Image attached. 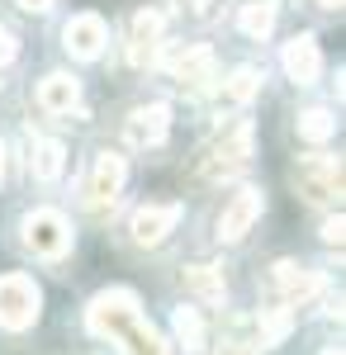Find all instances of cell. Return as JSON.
<instances>
[{
	"label": "cell",
	"instance_id": "obj_11",
	"mask_svg": "<svg viewBox=\"0 0 346 355\" xmlns=\"http://www.w3.org/2000/svg\"><path fill=\"white\" fill-rule=\"evenodd\" d=\"M161 10H138L133 15V33H129V62L142 67L147 57L157 53V38H161Z\"/></svg>",
	"mask_w": 346,
	"mask_h": 355
},
{
	"label": "cell",
	"instance_id": "obj_17",
	"mask_svg": "<svg viewBox=\"0 0 346 355\" xmlns=\"http://www.w3.org/2000/svg\"><path fill=\"white\" fill-rule=\"evenodd\" d=\"M114 341H119V346H124L129 355H166V346H161V336H157L152 327H147L142 318H138V322H129V327L119 331Z\"/></svg>",
	"mask_w": 346,
	"mask_h": 355
},
{
	"label": "cell",
	"instance_id": "obj_4",
	"mask_svg": "<svg viewBox=\"0 0 346 355\" xmlns=\"http://www.w3.org/2000/svg\"><path fill=\"white\" fill-rule=\"evenodd\" d=\"M24 246L33 251V256L57 261V256L72 246V227H67V218H62L57 209H38V214L24 218Z\"/></svg>",
	"mask_w": 346,
	"mask_h": 355
},
{
	"label": "cell",
	"instance_id": "obj_21",
	"mask_svg": "<svg viewBox=\"0 0 346 355\" xmlns=\"http://www.w3.org/2000/svg\"><path fill=\"white\" fill-rule=\"evenodd\" d=\"M256 90H261V71H256V67H238V71L228 76V85H223V95H228L233 105H247Z\"/></svg>",
	"mask_w": 346,
	"mask_h": 355
},
{
	"label": "cell",
	"instance_id": "obj_28",
	"mask_svg": "<svg viewBox=\"0 0 346 355\" xmlns=\"http://www.w3.org/2000/svg\"><path fill=\"white\" fill-rule=\"evenodd\" d=\"M0 180H5V142H0Z\"/></svg>",
	"mask_w": 346,
	"mask_h": 355
},
{
	"label": "cell",
	"instance_id": "obj_5",
	"mask_svg": "<svg viewBox=\"0 0 346 355\" xmlns=\"http://www.w3.org/2000/svg\"><path fill=\"white\" fill-rule=\"evenodd\" d=\"M124 175H129L124 157H114V152H100V157H95L90 180H85V204H90V214L114 209V199H119V190H124Z\"/></svg>",
	"mask_w": 346,
	"mask_h": 355
},
{
	"label": "cell",
	"instance_id": "obj_20",
	"mask_svg": "<svg viewBox=\"0 0 346 355\" xmlns=\"http://www.w3.org/2000/svg\"><path fill=\"white\" fill-rule=\"evenodd\" d=\"M332 133H337V119L327 110H304L299 114V137H304V142H327Z\"/></svg>",
	"mask_w": 346,
	"mask_h": 355
},
{
	"label": "cell",
	"instance_id": "obj_27",
	"mask_svg": "<svg viewBox=\"0 0 346 355\" xmlns=\"http://www.w3.org/2000/svg\"><path fill=\"white\" fill-rule=\"evenodd\" d=\"M186 5H195V10H209V0H186Z\"/></svg>",
	"mask_w": 346,
	"mask_h": 355
},
{
	"label": "cell",
	"instance_id": "obj_22",
	"mask_svg": "<svg viewBox=\"0 0 346 355\" xmlns=\"http://www.w3.org/2000/svg\"><path fill=\"white\" fill-rule=\"evenodd\" d=\"M285 331H290V313H270L266 322H261V346H275Z\"/></svg>",
	"mask_w": 346,
	"mask_h": 355
},
{
	"label": "cell",
	"instance_id": "obj_14",
	"mask_svg": "<svg viewBox=\"0 0 346 355\" xmlns=\"http://www.w3.org/2000/svg\"><path fill=\"white\" fill-rule=\"evenodd\" d=\"M209 57H213V53L204 48V43H195V48H171V53L161 57V62H166V67H171L181 81H204V71H209Z\"/></svg>",
	"mask_w": 346,
	"mask_h": 355
},
{
	"label": "cell",
	"instance_id": "obj_25",
	"mask_svg": "<svg viewBox=\"0 0 346 355\" xmlns=\"http://www.w3.org/2000/svg\"><path fill=\"white\" fill-rule=\"evenodd\" d=\"M19 10H28V15H43V10H53V0H15Z\"/></svg>",
	"mask_w": 346,
	"mask_h": 355
},
{
	"label": "cell",
	"instance_id": "obj_9",
	"mask_svg": "<svg viewBox=\"0 0 346 355\" xmlns=\"http://www.w3.org/2000/svg\"><path fill=\"white\" fill-rule=\"evenodd\" d=\"M176 223H181V204H176V199H166V204H142L133 214V242L152 246V242H161Z\"/></svg>",
	"mask_w": 346,
	"mask_h": 355
},
{
	"label": "cell",
	"instance_id": "obj_26",
	"mask_svg": "<svg viewBox=\"0 0 346 355\" xmlns=\"http://www.w3.org/2000/svg\"><path fill=\"white\" fill-rule=\"evenodd\" d=\"M318 10H342V0H318Z\"/></svg>",
	"mask_w": 346,
	"mask_h": 355
},
{
	"label": "cell",
	"instance_id": "obj_19",
	"mask_svg": "<svg viewBox=\"0 0 346 355\" xmlns=\"http://www.w3.org/2000/svg\"><path fill=\"white\" fill-rule=\"evenodd\" d=\"M171 327H176V341H181L186 351H204V322H199L195 308H176V313H171Z\"/></svg>",
	"mask_w": 346,
	"mask_h": 355
},
{
	"label": "cell",
	"instance_id": "obj_1",
	"mask_svg": "<svg viewBox=\"0 0 346 355\" xmlns=\"http://www.w3.org/2000/svg\"><path fill=\"white\" fill-rule=\"evenodd\" d=\"M247 157H252V119H233V123H228V128L199 152L195 175H199V180H223V175L242 171Z\"/></svg>",
	"mask_w": 346,
	"mask_h": 355
},
{
	"label": "cell",
	"instance_id": "obj_13",
	"mask_svg": "<svg viewBox=\"0 0 346 355\" xmlns=\"http://www.w3.org/2000/svg\"><path fill=\"white\" fill-rule=\"evenodd\" d=\"M76 100H81V85H76V76H67V71H53V76L38 81V105L48 114L76 110Z\"/></svg>",
	"mask_w": 346,
	"mask_h": 355
},
{
	"label": "cell",
	"instance_id": "obj_7",
	"mask_svg": "<svg viewBox=\"0 0 346 355\" xmlns=\"http://www.w3.org/2000/svg\"><path fill=\"white\" fill-rule=\"evenodd\" d=\"M62 38H67V53L81 57V62H95V57L105 53L109 43V28L100 15H72L67 28H62Z\"/></svg>",
	"mask_w": 346,
	"mask_h": 355
},
{
	"label": "cell",
	"instance_id": "obj_2",
	"mask_svg": "<svg viewBox=\"0 0 346 355\" xmlns=\"http://www.w3.org/2000/svg\"><path fill=\"white\" fill-rule=\"evenodd\" d=\"M38 284L28 275H0V327L10 331H24L38 322Z\"/></svg>",
	"mask_w": 346,
	"mask_h": 355
},
{
	"label": "cell",
	"instance_id": "obj_18",
	"mask_svg": "<svg viewBox=\"0 0 346 355\" xmlns=\"http://www.w3.org/2000/svg\"><path fill=\"white\" fill-rule=\"evenodd\" d=\"M238 24H242L247 38H266L270 28H275V5H270V0H252V5H242Z\"/></svg>",
	"mask_w": 346,
	"mask_h": 355
},
{
	"label": "cell",
	"instance_id": "obj_8",
	"mask_svg": "<svg viewBox=\"0 0 346 355\" xmlns=\"http://www.w3.org/2000/svg\"><path fill=\"white\" fill-rule=\"evenodd\" d=\"M280 62H285L290 81H299V85H313V81L322 76V53H318V38H313V33H299V38H290V43H285V53H280Z\"/></svg>",
	"mask_w": 346,
	"mask_h": 355
},
{
	"label": "cell",
	"instance_id": "obj_6",
	"mask_svg": "<svg viewBox=\"0 0 346 355\" xmlns=\"http://www.w3.org/2000/svg\"><path fill=\"white\" fill-rule=\"evenodd\" d=\"M261 218V190L256 185H242L228 204H223V214H218V237L223 242H238L252 232V223Z\"/></svg>",
	"mask_w": 346,
	"mask_h": 355
},
{
	"label": "cell",
	"instance_id": "obj_15",
	"mask_svg": "<svg viewBox=\"0 0 346 355\" xmlns=\"http://www.w3.org/2000/svg\"><path fill=\"white\" fill-rule=\"evenodd\" d=\"M186 289L199 303H223V294H228V284H223V270H218V266H190V270H186Z\"/></svg>",
	"mask_w": 346,
	"mask_h": 355
},
{
	"label": "cell",
	"instance_id": "obj_10",
	"mask_svg": "<svg viewBox=\"0 0 346 355\" xmlns=\"http://www.w3.org/2000/svg\"><path fill=\"white\" fill-rule=\"evenodd\" d=\"M166 128H171V110H166V105H142V110H133L129 123H124V133H129L133 147H157L161 137H166Z\"/></svg>",
	"mask_w": 346,
	"mask_h": 355
},
{
	"label": "cell",
	"instance_id": "obj_24",
	"mask_svg": "<svg viewBox=\"0 0 346 355\" xmlns=\"http://www.w3.org/2000/svg\"><path fill=\"white\" fill-rule=\"evenodd\" d=\"M322 242H327V246H342V214L322 223Z\"/></svg>",
	"mask_w": 346,
	"mask_h": 355
},
{
	"label": "cell",
	"instance_id": "obj_3",
	"mask_svg": "<svg viewBox=\"0 0 346 355\" xmlns=\"http://www.w3.org/2000/svg\"><path fill=\"white\" fill-rule=\"evenodd\" d=\"M294 190L304 194L308 204H332L342 194V162L332 157H308L294 166Z\"/></svg>",
	"mask_w": 346,
	"mask_h": 355
},
{
	"label": "cell",
	"instance_id": "obj_16",
	"mask_svg": "<svg viewBox=\"0 0 346 355\" xmlns=\"http://www.w3.org/2000/svg\"><path fill=\"white\" fill-rule=\"evenodd\" d=\"M28 166H33V175H38V180H57V175L67 171V147H62L57 137H43V142H33Z\"/></svg>",
	"mask_w": 346,
	"mask_h": 355
},
{
	"label": "cell",
	"instance_id": "obj_23",
	"mask_svg": "<svg viewBox=\"0 0 346 355\" xmlns=\"http://www.w3.org/2000/svg\"><path fill=\"white\" fill-rule=\"evenodd\" d=\"M15 57H19V43H15V33H10V28L0 24V67H10Z\"/></svg>",
	"mask_w": 346,
	"mask_h": 355
},
{
	"label": "cell",
	"instance_id": "obj_12",
	"mask_svg": "<svg viewBox=\"0 0 346 355\" xmlns=\"http://www.w3.org/2000/svg\"><path fill=\"white\" fill-rule=\"evenodd\" d=\"M275 284L285 289L290 303H308V299L322 294V275L318 270H299L294 261H280V266H275Z\"/></svg>",
	"mask_w": 346,
	"mask_h": 355
}]
</instances>
